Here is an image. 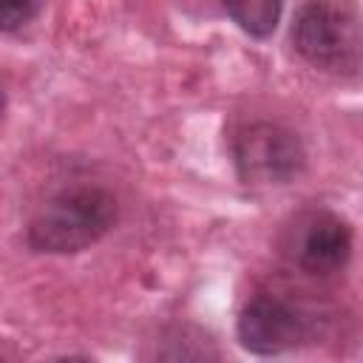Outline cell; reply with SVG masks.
Instances as JSON below:
<instances>
[{
  "label": "cell",
  "mask_w": 363,
  "mask_h": 363,
  "mask_svg": "<svg viewBox=\"0 0 363 363\" xmlns=\"http://www.w3.org/2000/svg\"><path fill=\"white\" fill-rule=\"evenodd\" d=\"M116 224V199L99 184H71L48 196L26 227V244L45 255H74Z\"/></svg>",
  "instance_id": "6da1fadb"
},
{
  "label": "cell",
  "mask_w": 363,
  "mask_h": 363,
  "mask_svg": "<svg viewBox=\"0 0 363 363\" xmlns=\"http://www.w3.org/2000/svg\"><path fill=\"white\" fill-rule=\"evenodd\" d=\"M289 37L312 68L335 77L360 74L363 31L357 0H303Z\"/></svg>",
  "instance_id": "7a4b0ae2"
},
{
  "label": "cell",
  "mask_w": 363,
  "mask_h": 363,
  "mask_svg": "<svg viewBox=\"0 0 363 363\" xmlns=\"http://www.w3.org/2000/svg\"><path fill=\"white\" fill-rule=\"evenodd\" d=\"M233 162L244 184H286L303 170L306 150L286 125L250 122L233 136Z\"/></svg>",
  "instance_id": "3957f363"
},
{
  "label": "cell",
  "mask_w": 363,
  "mask_h": 363,
  "mask_svg": "<svg viewBox=\"0 0 363 363\" xmlns=\"http://www.w3.org/2000/svg\"><path fill=\"white\" fill-rule=\"evenodd\" d=\"M312 315L281 295H252L235 320V337L250 354L272 357L312 337Z\"/></svg>",
  "instance_id": "277c9868"
},
{
  "label": "cell",
  "mask_w": 363,
  "mask_h": 363,
  "mask_svg": "<svg viewBox=\"0 0 363 363\" xmlns=\"http://www.w3.org/2000/svg\"><path fill=\"white\" fill-rule=\"evenodd\" d=\"M292 261L318 278L335 275L349 264L352 255V227L332 210H312L306 213L292 235L289 244Z\"/></svg>",
  "instance_id": "5b68a950"
},
{
  "label": "cell",
  "mask_w": 363,
  "mask_h": 363,
  "mask_svg": "<svg viewBox=\"0 0 363 363\" xmlns=\"http://www.w3.org/2000/svg\"><path fill=\"white\" fill-rule=\"evenodd\" d=\"M230 20L250 37L267 40L281 20L284 0H218Z\"/></svg>",
  "instance_id": "8992f818"
},
{
  "label": "cell",
  "mask_w": 363,
  "mask_h": 363,
  "mask_svg": "<svg viewBox=\"0 0 363 363\" xmlns=\"http://www.w3.org/2000/svg\"><path fill=\"white\" fill-rule=\"evenodd\" d=\"M45 9V0H0V34H14L34 23Z\"/></svg>",
  "instance_id": "52a82bcc"
},
{
  "label": "cell",
  "mask_w": 363,
  "mask_h": 363,
  "mask_svg": "<svg viewBox=\"0 0 363 363\" xmlns=\"http://www.w3.org/2000/svg\"><path fill=\"white\" fill-rule=\"evenodd\" d=\"M3 108H6V96H3V88H0V116H3Z\"/></svg>",
  "instance_id": "ba28073f"
},
{
  "label": "cell",
  "mask_w": 363,
  "mask_h": 363,
  "mask_svg": "<svg viewBox=\"0 0 363 363\" xmlns=\"http://www.w3.org/2000/svg\"><path fill=\"white\" fill-rule=\"evenodd\" d=\"M0 357H3V352H0Z\"/></svg>",
  "instance_id": "9c48e42d"
}]
</instances>
